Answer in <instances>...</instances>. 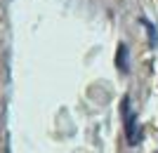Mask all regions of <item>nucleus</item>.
Returning a JSON list of instances; mask_svg holds the SVG:
<instances>
[{"label":"nucleus","instance_id":"1","mask_svg":"<svg viewBox=\"0 0 158 153\" xmlns=\"http://www.w3.org/2000/svg\"><path fill=\"white\" fill-rule=\"evenodd\" d=\"M123 118H125V137L130 144H135L137 141V134H135V127H137V115L132 113L130 108V99H123Z\"/></svg>","mask_w":158,"mask_h":153},{"label":"nucleus","instance_id":"2","mask_svg":"<svg viewBox=\"0 0 158 153\" xmlns=\"http://www.w3.org/2000/svg\"><path fill=\"white\" fill-rule=\"evenodd\" d=\"M116 66H118L120 73H130V54H127V45L120 42L118 52H116Z\"/></svg>","mask_w":158,"mask_h":153},{"label":"nucleus","instance_id":"3","mask_svg":"<svg viewBox=\"0 0 158 153\" xmlns=\"http://www.w3.org/2000/svg\"><path fill=\"white\" fill-rule=\"evenodd\" d=\"M144 26H146V31H149V35H151V47H156V42H158V35H156V31H153V26L149 24V21H144Z\"/></svg>","mask_w":158,"mask_h":153}]
</instances>
